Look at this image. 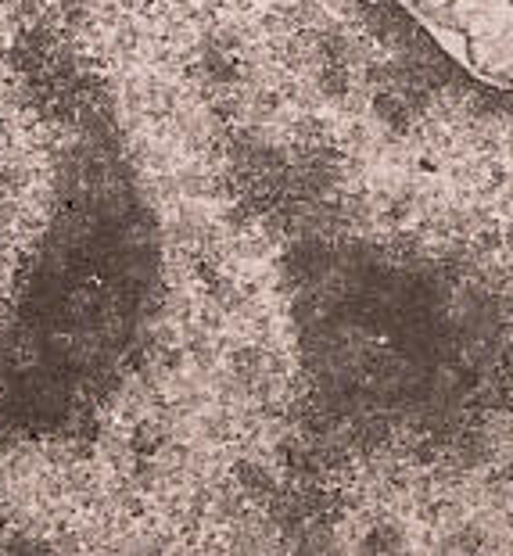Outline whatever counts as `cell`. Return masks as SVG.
Returning a JSON list of instances; mask_svg holds the SVG:
<instances>
[{
    "label": "cell",
    "mask_w": 513,
    "mask_h": 556,
    "mask_svg": "<svg viewBox=\"0 0 513 556\" xmlns=\"http://www.w3.org/2000/svg\"><path fill=\"white\" fill-rule=\"evenodd\" d=\"M385 0H0V546L327 553L377 428Z\"/></svg>",
    "instance_id": "cell-1"
}]
</instances>
